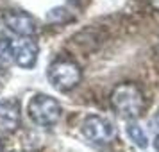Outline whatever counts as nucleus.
<instances>
[{
    "mask_svg": "<svg viewBox=\"0 0 159 152\" xmlns=\"http://www.w3.org/2000/svg\"><path fill=\"white\" fill-rule=\"evenodd\" d=\"M109 102L116 115H120L125 120H138L147 108V99H145L143 91L134 82L118 84L111 91Z\"/></svg>",
    "mask_w": 159,
    "mask_h": 152,
    "instance_id": "nucleus-1",
    "label": "nucleus"
},
{
    "mask_svg": "<svg viewBox=\"0 0 159 152\" xmlns=\"http://www.w3.org/2000/svg\"><path fill=\"white\" fill-rule=\"evenodd\" d=\"M82 79V72L77 63L70 59H57L48 66V81L59 91H70Z\"/></svg>",
    "mask_w": 159,
    "mask_h": 152,
    "instance_id": "nucleus-2",
    "label": "nucleus"
},
{
    "mask_svg": "<svg viewBox=\"0 0 159 152\" xmlns=\"http://www.w3.org/2000/svg\"><path fill=\"white\" fill-rule=\"evenodd\" d=\"M61 106L56 99L48 95H34L29 102V116L30 120L41 127H52L61 118Z\"/></svg>",
    "mask_w": 159,
    "mask_h": 152,
    "instance_id": "nucleus-3",
    "label": "nucleus"
},
{
    "mask_svg": "<svg viewBox=\"0 0 159 152\" xmlns=\"http://www.w3.org/2000/svg\"><path fill=\"white\" fill-rule=\"evenodd\" d=\"M82 132H84V136L89 141H93L97 145H107L116 138L115 125L109 120L102 118V116H97V115H89L84 120Z\"/></svg>",
    "mask_w": 159,
    "mask_h": 152,
    "instance_id": "nucleus-4",
    "label": "nucleus"
},
{
    "mask_svg": "<svg viewBox=\"0 0 159 152\" xmlns=\"http://www.w3.org/2000/svg\"><path fill=\"white\" fill-rule=\"evenodd\" d=\"M2 20L4 23L7 25L9 30H13L15 34L18 36H34L38 30V25H36V20L32 18L30 15L23 13V11H4L2 13Z\"/></svg>",
    "mask_w": 159,
    "mask_h": 152,
    "instance_id": "nucleus-5",
    "label": "nucleus"
},
{
    "mask_svg": "<svg viewBox=\"0 0 159 152\" xmlns=\"http://www.w3.org/2000/svg\"><path fill=\"white\" fill-rule=\"evenodd\" d=\"M13 61L22 68H32L38 61V45L29 36H22L15 43H11Z\"/></svg>",
    "mask_w": 159,
    "mask_h": 152,
    "instance_id": "nucleus-6",
    "label": "nucleus"
},
{
    "mask_svg": "<svg viewBox=\"0 0 159 152\" xmlns=\"http://www.w3.org/2000/svg\"><path fill=\"white\" fill-rule=\"evenodd\" d=\"M22 122L20 116V102L15 99H4L0 100V132L2 134H13L18 131Z\"/></svg>",
    "mask_w": 159,
    "mask_h": 152,
    "instance_id": "nucleus-7",
    "label": "nucleus"
},
{
    "mask_svg": "<svg viewBox=\"0 0 159 152\" xmlns=\"http://www.w3.org/2000/svg\"><path fill=\"white\" fill-rule=\"evenodd\" d=\"M127 134H129V138L132 140V143L136 147H139V149H147L148 147V138L145 134V131L136 123V120H129V123H127Z\"/></svg>",
    "mask_w": 159,
    "mask_h": 152,
    "instance_id": "nucleus-8",
    "label": "nucleus"
},
{
    "mask_svg": "<svg viewBox=\"0 0 159 152\" xmlns=\"http://www.w3.org/2000/svg\"><path fill=\"white\" fill-rule=\"evenodd\" d=\"M11 63H13L11 43L7 39H0V68H7Z\"/></svg>",
    "mask_w": 159,
    "mask_h": 152,
    "instance_id": "nucleus-9",
    "label": "nucleus"
},
{
    "mask_svg": "<svg viewBox=\"0 0 159 152\" xmlns=\"http://www.w3.org/2000/svg\"><path fill=\"white\" fill-rule=\"evenodd\" d=\"M73 16L68 15V11L66 9H61V7H54L48 11V15H47V20L48 22H54V23H59V22H70Z\"/></svg>",
    "mask_w": 159,
    "mask_h": 152,
    "instance_id": "nucleus-10",
    "label": "nucleus"
},
{
    "mask_svg": "<svg viewBox=\"0 0 159 152\" xmlns=\"http://www.w3.org/2000/svg\"><path fill=\"white\" fill-rule=\"evenodd\" d=\"M152 127L156 131H159V111L154 115V118H152Z\"/></svg>",
    "mask_w": 159,
    "mask_h": 152,
    "instance_id": "nucleus-11",
    "label": "nucleus"
},
{
    "mask_svg": "<svg viewBox=\"0 0 159 152\" xmlns=\"http://www.w3.org/2000/svg\"><path fill=\"white\" fill-rule=\"evenodd\" d=\"M148 2H150V6L156 9V11H159V0H148Z\"/></svg>",
    "mask_w": 159,
    "mask_h": 152,
    "instance_id": "nucleus-12",
    "label": "nucleus"
},
{
    "mask_svg": "<svg viewBox=\"0 0 159 152\" xmlns=\"http://www.w3.org/2000/svg\"><path fill=\"white\" fill-rule=\"evenodd\" d=\"M156 150H157V152H159V136H157V138H156Z\"/></svg>",
    "mask_w": 159,
    "mask_h": 152,
    "instance_id": "nucleus-13",
    "label": "nucleus"
},
{
    "mask_svg": "<svg viewBox=\"0 0 159 152\" xmlns=\"http://www.w3.org/2000/svg\"><path fill=\"white\" fill-rule=\"evenodd\" d=\"M0 152H2V145H0Z\"/></svg>",
    "mask_w": 159,
    "mask_h": 152,
    "instance_id": "nucleus-14",
    "label": "nucleus"
}]
</instances>
